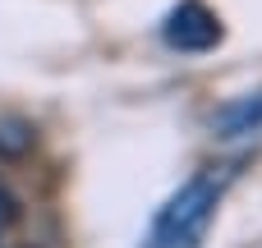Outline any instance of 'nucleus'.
Segmentation results:
<instances>
[{
	"label": "nucleus",
	"mask_w": 262,
	"mask_h": 248,
	"mask_svg": "<svg viewBox=\"0 0 262 248\" xmlns=\"http://www.w3.org/2000/svg\"><path fill=\"white\" fill-rule=\"evenodd\" d=\"M14 216H18V202H14V198H9V193L0 189V230H5V226H9Z\"/></svg>",
	"instance_id": "3"
},
{
	"label": "nucleus",
	"mask_w": 262,
	"mask_h": 248,
	"mask_svg": "<svg viewBox=\"0 0 262 248\" xmlns=\"http://www.w3.org/2000/svg\"><path fill=\"white\" fill-rule=\"evenodd\" d=\"M221 193H226V175L216 166L212 170H198L193 179H184L175 189V198L157 212L143 248H198L203 235H207V226L216 221Z\"/></svg>",
	"instance_id": "1"
},
{
	"label": "nucleus",
	"mask_w": 262,
	"mask_h": 248,
	"mask_svg": "<svg viewBox=\"0 0 262 248\" xmlns=\"http://www.w3.org/2000/svg\"><path fill=\"white\" fill-rule=\"evenodd\" d=\"M161 37H166L170 51H189V55H193V51H207V46L221 41V18H216L203 0H184V5H175V9L166 14Z\"/></svg>",
	"instance_id": "2"
}]
</instances>
